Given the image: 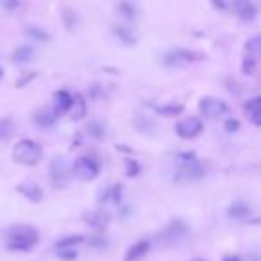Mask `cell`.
<instances>
[{
	"label": "cell",
	"instance_id": "cell-9",
	"mask_svg": "<svg viewBox=\"0 0 261 261\" xmlns=\"http://www.w3.org/2000/svg\"><path fill=\"white\" fill-rule=\"evenodd\" d=\"M186 234H188V225L182 220H172L163 231V238L170 243L179 242V240L185 238Z\"/></svg>",
	"mask_w": 261,
	"mask_h": 261
},
{
	"label": "cell",
	"instance_id": "cell-22",
	"mask_svg": "<svg viewBox=\"0 0 261 261\" xmlns=\"http://www.w3.org/2000/svg\"><path fill=\"white\" fill-rule=\"evenodd\" d=\"M13 133H15V122H13L11 116H6V118L0 120V142L11 138Z\"/></svg>",
	"mask_w": 261,
	"mask_h": 261
},
{
	"label": "cell",
	"instance_id": "cell-23",
	"mask_svg": "<svg viewBox=\"0 0 261 261\" xmlns=\"http://www.w3.org/2000/svg\"><path fill=\"white\" fill-rule=\"evenodd\" d=\"M182 106L181 104H167V106H161V108H158L156 111L160 113V115L163 116H175V115H181L182 113Z\"/></svg>",
	"mask_w": 261,
	"mask_h": 261
},
{
	"label": "cell",
	"instance_id": "cell-7",
	"mask_svg": "<svg viewBox=\"0 0 261 261\" xmlns=\"http://www.w3.org/2000/svg\"><path fill=\"white\" fill-rule=\"evenodd\" d=\"M70 175H72L70 174V168L63 158H54L50 161V179L58 188H63V186L68 185Z\"/></svg>",
	"mask_w": 261,
	"mask_h": 261
},
{
	"label": "cell",
	"instance_id": "cell-24",
	"mask_svg": "<svg viewBox=\"0 0 261 261\" xmlns=\"http://www.w3.org/2000/svg\"><path fill=\"white\" fill-rule=\"evenodd\" d=\"M88 133H90L93 138H102V136L106 135V129H104V125H102L100 122H97V120H93V122H90L88 123Z\"/></svg>",
	"mask_w": 261,
	"mask_h": 261
},
{
	"label": "cell",
	"instance_id": "cell-17",
	"mask_svg": "<svg viewBox=\"0 0 261 261\" xmlns=\"http://www.w3.org/2000/svg\"><path fill=\"white\" fill-rule=\"evenodd\" d=\"M115 34L118 36V40L122 41L123 45H127V47H133V45H136V41H138V36L135 34V31L129 29V27L116 25L115 27Z\"/></svg>",
	"mask_w": 261,
	"mask_h": 261
},
{
	"label": "cell",
	"instance_id": "cell-25",
	"mask_svg": "<svg viewBox=\"0 0 261 261\" xmlns=\"http://www.w3.org/2000/svg\"><path fill=\"white\" fill-rule=\"evenodd\" d=\"M259 36H254L252 40L247 41V56H250V58L257 59V56H259Z\"/></svg>",
	"mask_w": 261,
	"mask_h": 261
},
{
	"label": "cell",
	"instance_id": "cell-13",
	"mask_svg": "<svg viewBox=\"0 0 261 261\" xmlns=\"http://www.w3.org/2000/svg\"><path fill=\"white\" fill-rule=\"evenodd\" d=\"M84 222L95 229H106L111 222V215L108 211H91L84 217Z\"/></svg>",
	"mask_w": 261,
	"mask_h": 261
},
{
	"label": "cell",
	"instance_id": "cell-4",
	"mask_svg": "<svg viewBox=\"0 0 261 261\" xmlns=\"http://www.w3.org/2000/svg\"><path fill=\"white\" fill-rule=\"evenodd\" d=\"M72 170H73V174L79 179H83V181H93L98 175V172H100V165H98V161L95 160V158L81 156L75 160Z\"/></svg>",
	"mask_w": 261,
	"mask_h": 261
},
{
	"label": "cell",
	"instance_id": "cell-2",
	"mask_svg": "<svg viewBox=\"0 0 261 261\" xmlns=\"http://www.w3.org/2000/svg\"><path fill=\"white\" fill-rule=\"evenodd\" d=\"M40 234L34 227H13L8 232V247L13 250H33L38 245Z\"/></svg>",
	"mask_w": 261,
	"mask_h": 261
},
{
	"label": "cell",
	"instance_id": "cell-18",
	"mask_svg": "<svg viewBox=\"0 0 261 261\" xmlns=\"http://www.w3.org/2000/svg\"><path fill=\"white\" fill-rule=\"evenodd\" d=\"M33 56H34L33 47H29V45H22V47L15 48L11 59H13V63H18V65H22V63H29L31 59H33Z\"/></svg>",
	"mask_w": 261,
	"mask_h": 261
},
{
	"label": "cell",
	"instance_id": "cell-30",
	"mask_svg": "<svg viewBox=\"0 0 261 261\" xmlns=\"http://www.w3.org/2000/svg\"><path fill=\"white\" fill-rule=\"evenodd\" d=\"M27 34H29V36H33V38H36V40H40V41H47L48 40V34L43 33L41 29H38V27H29Z\"/></svg>",
	"mask_w": 261,
	"mask_h": 261
},
{
	"label": "cell",
	"instance_id": "cell-26",
	"mask_svg": "<svg viewBox=\"0 0 261 261\" xmlns=\"http://www.w3.org/2000/svg\"><path fill=\"white\" fill-rule=\"evenodd\" d=\"M83 240L84 238L81 234H73V236H68V238H63V240H59V242H58V249L59 250H66L68 247H72L73 243L77 245V243H81Z\"/></svg>",
	"mask_w": 261,
	"mask_h": 261
},
{
	"label": "cell",
	"instance_id": "cell-21",
	"mask_svg": "<svg viewBox=\"0 0 261 261\" xmlns=\"http://www.w3.org/2000/svg\"><path fill=\"white\" fill-rule=\"evenodd\" d=\"M18 190L27 197V199L33 200V202H40V200L43 199V193H41V190L38 188V186H34V185H20Z\"/></svg>",
	"mask_w": 261,
	"mask_h": 261
},
{
	"label": "cell",
	"instance_id": "cell-29",
	"mask_svg": "<svg viewBox=\"0 0 261 261\" xmlns=\"http://www.w3.org/2000/svg\"><path fill=\"white\" fill-rule=\"evenodd\" d=\"M243 72L249 73V75H252L254 72H256V59L250 58V56H245V59H243Z\"/></svg>",
	"mask_w": 261,
	"mask_h": 261
},
{
	"label": "cell",
	"instance_id": "cell-35",
	"mask_svg": "<svg viewBox=\"0 0 261 261\" xmlns=\"http://www.w3.org/2000/svg\"><path fill=\"white\" fill-rule=\"evenodd\" d=\"M193 261H204V259H193Z\"/></svg>",
	"mask_w": 261,
	"mask_h": 261
},
{
	"label": "cell",
	"instance_id": "cell-27",
	"mask_svg": "<svg viewBox=\"0 0 261 261\" xmlns=\"http://www.w3.org/2000/svg\"><path fill=\"white\" fill-rule=\"evenodd\" d=\"M140 170H142V167H140L138 161H136V160H125V174L129 175V177H135V175H138Z\"/></svg>",
	"mask_w": 261,
	"mask_h": 261
},
{
	"label": "cell",
	"instance_id": "cell-3",
	"mask_svg": "<svg viewBox=\"0 0 261 261\" xmlns=\"http://www.w3.org/2000/svg\"><path fill=\"white\" fill-rule=\"evenodd\" d=\"M199 111L204 118L210 120H218L220 116L227 115L229 113V106L224 100L215 97H202L199 100Z\"/></svg>",
	"mask_w": 261,
	"mask_h": 261
},
{
	"label": "cell",
	"instance_id": "cell-28",
	"mask_svg": "<svg viewBox=\"0 0 261 261\" xmlns=\"http://www.w3.org/2000/svg\"><path fill=\"white\" fill-rule=\"evenodd\" d=\"M118 9L120 13H122V16H125V18H129V20H133V18H136V6H133V4H118Z\"/></svg>",
	"mask_w": 261,
	"mask_h": 261
},
{
	"label": "cell",
	"instance_id": "cell-12",
	"mask_svg": "<svg viewBox=\"0 0 261 261\" xmlns=\"http://www.w3.org/2000/svg\"><path fill=\"white\" fill-rule=\"evenodd\" d=\"M245 113L249 116L250 123L256 127L261 125V98L259 97H252L245 102Z\"/></svg>",
	"mask_w": 261,
	"mask_h": 261
},
{
	"label": "cell",
	"instance_id": "cell-16",
	"mask_svg": "<svg viewBox=\"0 0 261 261\" xmlns=\"http://www.w3.org/2000/svg\"><path fill=\"white\" fill-rule=\"evenodd\" d=\"M56 113H66L72 109L73 104V95L66 90L56 91Z\"/></svg>",
	"mask_w": 261,
	"mask_h": 261
},
{
	"label": "cell",
	"instance_id": "cell-14",
	"mask_svg": "<svg viewBox=\"0 0 261 261\" xmlns=\"http://www.w3.org/2000/svg\"><path fill=\"white\" fill-rule=\"evenodd\" d=\"M58 120V113L56 109H40V111L34 115V122L41 127V129H48L52 127Z\"/></svg>",
	"mask_w": 261,
	"mask_h": 261
},
{
	"label": "cell",
	"instance_id": "cell-5",
	"mask_svg": "<svg viewBox=\"0 0 261 261\" xmlns=\"http://www.w3.org/2000/svg\"><path fill=\"white\" fill-rule=\"evenodd\" d=\"M204 123L197 116H188V118H182L181 122L175 123V133H177L179 138L182 140H193L202 133Z\"/></svg>",
	"mask_w": 261,
	"mask_h": 261
},
{
	"label": "cell",
	"instance_id": "cell-31",
	"mask_svg": "<svg viewBox=\"0 0 261 261\" xmlns=\"http://www.w3.org/2000/svg\"><path fill=\"white\" fill-rule=\"evenodd\" d=\"M225 129H227L229 133H236V130L240 129V122L236 118H227L225 120Z\"/></svg>",
	"mask_w": 261,
	"mask_h": 261
},
{
	"label": "cell",
	"instance_id": "cell-33",
	"mask_svg": "<svg viewBox=\"0 0 261 261\" xmlns=\"http://www.w3.org/2000/svg\"><path fill=\"white\" fill-rule=\"evenodd\" d=\"M224 261H240V257L238 256H225Z\"/></svg>",
	"mask_w": 261,
	"mask_h": 261
},
{
	"label": "cell",
	"instance_id": "cell-11",
	"mask_svg": "<svg viewBox=\"0 0 261 261\" xmlns=\"http://www.w3.org/2000/svg\"><path fill=\"white\" fill-rule=\"evenodd\" d=\"M150 250V242L149 240H138L136 243H133L129 250L125 252L123 261H140L142 257H145Z\"/></svg>",
	"mask_w": 261,
	"mask_h": 261
},
{
	"label": "cell",
	"instance_id": "cell-8",
	"mask_svg": "<svg viewBox=\"0 0 261 261\" xmlns=\"http://www.w3.org/2000/svg\"><path fill=\"white\" fill-rule=\"evenodd\" d=\"M200 54H197V52L193 50H186V48H175V50H170L165 54L163 58V63L167 66H185L188 65V63L195 61V59H199Z\"/></svg>",
	"mask_w": 261,
	"mask_h": 261
},
{
	"label": "cell",
	"instance_id": "cell-19",
	"mask_svg": "<svg viewBox=\"0 0 261 261\" xmlns=\"http://www.w3.org/2000/svg\"><path fill=\"white\" fill-rule=\"evenodd\" d=\"M227 213H229V217H231V218H238V220H243V218H249L252 211H250V207L247 206V204L234 202V204H231V206H229Z\"/></svg>",
	"mask_w": 261,
	"mask_h": 261
},
{
	"label": "cell",
	"instance_id": "cell-6",
	"mask_svg": "<svg viewBox=\"0 0 261 261\" xmlns=\"http://www.w3.org/2000/svg\"><path fill=\"white\" fill-rule=\"evenodd\" d=\"M179 175L182 179H199L204 175V168L193 154H185V156H181Z\"/></svg>",
	"mask_w": 261,
	"mask_h": 261
},
{
	"label": "cell",
	"instance_id": "cell-1",
	"mask_svg": "<svg viewBox=\"0 0 261 261\" xmlns=\"http://www.w3.org/2000/svg\"><path fill=\"white\" fill-rule=\"evenodd\" d=\"M41 156H43L41 145L29 138L20 140V142L15 145V149H13V160L20 165H25V167L38 165L41 161Z\"/></svg>",
	"mask_w": 261,
	"mask_h": 261
},
{
	"label": "cell",
	"instance_id": "cell-10",
	"mask_svg": "<svg viewBox=\"0 0 261 261\" xmlns=\"http://www.w3.org/2000/svg\"><path fill=\"white\" fill-rule=\"evenodd\" d=\"M232 9H234L236 15H238L243 22H250V20H254L257 15V8L252 2H249V0H236V2H232Z\"/></svg>",
	"mask_w": 261,
	"mask_h": 261
},
{
	"label": "cell",
	"instance_id": "cell-15",
	"mask_svg": "<svg viewBox=\"0 0 261 261\" xmlns=\"http://www.w3.org/2000/svg\"><path fill=\"white\" fill-rule=\"evenodd\" d=\"M120 199H122V186L120 185H111L106 190H102L100 195H98V200L104 204H118Z\"/></svg>",
	"mask_w": 261,
	"mask_h": 261
},
{
	"label": "cell",
	"instance_id": "cell-34",
	"mask_svg": "<svg viewBox=\"0 0 261 261\" xmlns=\"http://www.w3.org/2000/svg\"><path fill=\"white\" fill-rule=\"evenodd\" d=\"M2 73H4V72H2V68H0V77H2Z\"/></svg>",
	"mask_w": 261,
	"mask_h": 261
},
{
	"label": "cell",
	"instance_id": "cell-32",
	"mask_svg": "<svg viewBox=\"0 0 261 261\" xmlns=\"http://www.w3.org/2000/svg\"><path fill=\"white\" fill-rule=\"evenodd\" d=\"M59 257H63V259H75L77 252L75 250H59Z\"/></svg>",
	"mask_w": 261,
	"mask_h": 261
},
{
	"label": "cell",
	"instance_id": "cell-20",
	"mask_svg": "<svg viewBox=\"0 0 261 261\" xmlns=\"http://www.w3.org/2000/svg\"><path fill=\"white\" fill-rule=\"evenodd\" d=\"M72 118L73 120H81L86 115V100L83 98V95H73V104H72Z\"/></svg>",
	"mask_w": 261,
	"mask_h": 261
}]
</instances>
